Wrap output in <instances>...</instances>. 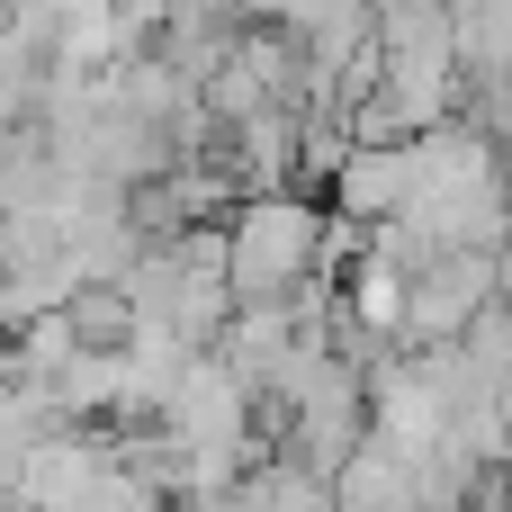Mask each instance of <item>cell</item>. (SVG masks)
<instances>
[{"label": "cell", "mask_w": 512, "mask_h": 512, "mask_svg": "<svg viewBox=\"0 0 512 512\" xmlns=\"http://www.w3.org/2000/svg\"><path fill=\"white\" fill-rule=\"evenodd\" d=\"M333 512H423V459L369 432V441L333 468Z\"/></svg>", "instance_id": "obj_2"}, {"label": "cell", "mask_w": 512, "mask_h": 512, "mask_svg": "<svg viewBox=\"0 0 512 512\" xmlns=\"http://www.w3.org/2000/svg\"><path fill=\"white\" fill-rule=\"evenodd\" d=\"M63 315L81 324V342H90V351H135V342H144V315H135V297H126L117 279H90Z\"/></svg>", "instance_id": "obj_5"}, {"label": "cell", "mask_w": 512, "mask_h": 512, "mask_svg": "<svg viewBox=\"0 0 512 512\" xmlns=\"http://www.w3.org/2000/svg\"><path fill=\"white\" fill-rule=\"evenodd\" d=\"M225 512H333V477L306 459V450H288V441H270L243 477H234V495Z\"/></svg>", "instance_id": "obj_3"}, {"label": "cell", "mask_w": 512, "mask_h": 512, "mask_svg": "<svg viewBox=\"0 0 512 512\" xmlns=\"http://www.w3.org/2000/svg\"><path fill=\"white\" fill-rule=\"evenodd\" d=\"M324 207L360 234L414 216V144H351V162L324 180Z\"/></svg>", "instance_id": "obj_1"}, {"label": "cell", "mask_w": 512, "mask_h": 512, "mask_svg": "<svg viewBox=\"0 0 512 512\" xmlns=\"http://www.w3.org/2000/svg\"><path fill=\"white\" fill-rule=\"evenodd\" d=\"M225 162L243 171V189H288L306 180V108H261L225 135Z\"/></svg>", "instance_id": "obj_4"}, {"label": "cell", "mask_w": 512, "mask_h": 512, "mask_svg": "<svg viewBox=\"0 0 512 512\" xmlns=\"http://www.w3.org/2000/svg\"><path fill=\"white\" fill-rule=\"evenodd\" d=\"M450 9H459V18H477V9H495V0H450Z\"/></svg>", "instance_id": "obj_6"}]
</instances>
